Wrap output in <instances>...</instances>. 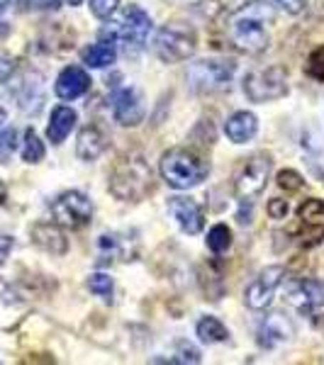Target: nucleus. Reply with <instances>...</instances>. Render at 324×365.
I'll use <instances>...</instances> for the list:
<instances>
[{
    "instance_id": "f257e3e1",
    "label": "nucleus",
    "mask_w": 324,
    "mask_h": 365,
    "mask_svg": "<svg viewBox=\"0 0 324 365\" xmlns=\"http://www.w3.org/2000/svg\"><path fill=\"white\" fill-rule=\"evenodd\" d=\"M275 20V8L263 0L241 5L227 17V39L244 54H261L268 46V25Z\"/></svg>"
},
{
    "instance_id": "f03ea898",
    "label": "nucleus",
    "mask_w": 324,
    "mask_h": 365,
    "mask_svg": "<svg viewBox=\"0 0 324 365\" xmlns=\"http://www.w3.org/2000/svg\"><path fill=\"white\" fill-rule=\"evenodd\" d=\"M154 190V175L149 163L139 154H127L117 158L110 170V192L125 202H139Z\"/></svg>"
},
{
    "instance_id": "7ed1b4c3",
    "label": "nucleus",
    "mask_w": 324,
    "mask_h": 365,
    "mask_svg": "<svg viewBox=\"0 0 324 365\" xmlns=\"http://www.w3.org/2000/svg\"><path fill=\"white\" fill-rule=\"evenodd\" d=\"M161 175L176 190H188V187L200 185L210 173V166L203 156L193 149H171L161 156Z\"/></svg>"
},
{
    "instance_id": "20e7f679",
    "label": "nucleus",
    "mask_w": 324,
    "mask_h": 365,
    "mask_svg": "<svg viewBox=\"0 0 324 365\" xmlns=\"http://www.w3.org/2000/svg\"><path fill=\"white\" fill-rule=\"evenodd\" d=\"M196 49H198L196 29L191 25H183V22H168V25H163L154 39L156 56L166 63L186 61V58L196 54Z\"/></svg>"
},
{
    "instance_id": "39448f33",
    "label": "nucleus",
    "mask_w": 324,
    "mask_h": 365,
    "mask_svg": "<svg viewBox=\"0 0 324 365\" xmlns=\"http://www.w3.org/2000/svg\"><path fill=\"white\" fill-rule=\"evenodd\" d=\"M234 63L225 58H200L188 68V83L196 93H217L225 91L234 76Z\"/></svg>"
},
{
    "instance_id": "423d86ee",
    "label": "nucleus",
    "mask_w": 324,
    "mask_h": 365,
    "mask_svg": "<svg viewBox=\"0 0 324 365\" xmlns=\"http://www.w3.org/2000/svg\"><path fill=\"white\" fill-rule=\"evenodd\" d=\"M288 93V76L283 66L256 68L246 73L244 78V96L251 103H270Z\"/></svg>"
},
{
    "instance_id": "0eeeda50",
    "label": "nucleus",
    "mask_w": 324,
    "mask_h": 365,
    "mask_svg": "<svg viewBox=\"0 0 324 365\" xmlns=\"http://www.w3.org/2000/svg\"><path fill=\"white\" fill-rule=\"evenodd\" d=\"M51 217H54V222L59 227L79 232V229L91 225L93 205L83 192L69 190V192H61V195L51 202Z\"/></svg>"
},
{
    "instance_id": "6e6552de",
    "label": "nucleus",
    "mask_w": 324,
    "mask_h": 365,
    "mask_svg": "<svg viewBox=\"0 0 324 365\" xmlns=\"http://www.w3.org/2000/svg\"><path fill=\"white\" fill-rule=\"evenodd\" d=\"M290 234L303 249H315L324 241V202L317 197L305 200L298 207V220Z\"/></svg>"
},
{
    "instance_id": "1a4fd4ad",
    "label": "nucleus",
    "mask_w": 324,
    "mask_h": 365,
    "mask_svg": "<svg viewBox=\"0 0 324 365\" xmlns=\"http://www.w3.org/2000/svg\"><path fill=\"white\" fill-rule=\"evenodd\" d=\"M270 175V156L254 154L241 163L239 173L234 175V195L239 200H249L261 195Z\"/></svg>"
},
{
    "instance_id": "9d476101",
    "label": "nucleus",
    "mask_w": 324,
    "mask_h": 365,
    "mask_svg": "<svg viewBox=\"0 0 324 365\" xmlns=\"http://www.w3.org/2000/svg\"><path fill=\"white\" fill-rule=\"evenodd\" d=\"M151 32V17L139 8V5H129L122 13L120 22L115 27L117 39L125 46L127 54H137L141 46L146 44V37Z\"/></svg>"
},
{
    "instance_id": "9b49d317",
    "label": "nucleus",
    "mask_w": 324,
    "mask_h": 365,
    "mask_svg": "<svg viewBox=\"0 0 324 365\" xmlns=\"http://www.w3.org/2000/svg\"><path fill=\"white\" fill-rule=\"evenodd\" d=\"M283 275H285V268L283 266H270L266 270L258 273V278L246 287L244 292V302L249 309H266L270 302H273V295L278 290V285L283 282Z\"/></svg>"
},
{
    "instance_id": "f8f14e48",
    "label": "nucleus",
    "mask_w": 324,
    "mask_h": 365,
    "mask_svg": "<svg viewBox=\"0 0 324 365\" xmlns=\"http://www.w3.org/2000/svg\"><path fill=\"white\" fill-rule=\"evenodd\" d=\"M285 297H288V302L300 312V314L310 317L312 312L320 309L324 304V282L312 280V278L293 280L290 285H288Z\"/></svg>"
},
{
    "instance_id": "ddd939ff",
    "label": "nucleus",
    "mask_w": 324,
    "mask_h": 365,
    "mask_svg": "<svg viewBox=\"0 0 324 365\" xmlns=\"http://www.w3.org/2000/svg\"><path fill=\"white\" fill-rule=\"evenodd\" d=\"M293 336H295V327H293V322L288 319L285 314H280V312L268 314L266 319L261 322V327H258V346H261V349H275V346H280V344H288Z\"/></svg>"
},
{
    "instance_id": "4468645a",
    "label": "nucleus",
    "mask_w": 324,
    "mask_h": 365,
    "mask_svg": "<svg viewBox=\"0 0 324 365\" xmlns=\"http://www.w3.org/2000/svg\"><path fill=\"white\" fill-rule=\"evenodd\" d=\"M113 115L117 125L122 127H137L144 120V105L134 88H122L113 96Z\"/></svg>"
},
{
    "instance_id": "2eb2a0df",
    "label": "nucleus",
    "mask_w": 324,
    "mask_h": 365,
    "mask_svg": "<svg viewBox=\"0 0 324 365\" xmlns=\"http://www.w3.org/2000/svg\"><path fill=\"white\" fill-rule=\"evenodd\" d=\"M168 212L186 234H200L205 225V212L193 197H171Z\"/></svg>"
},
{
    "instance_id": "dca6fc26",
    "label": "nucleus",
    "mask_w": 324,
    "mask_h": 365,
    "mask_svg": "<svg viewBox=\"0 0 324 365\" xmlns=\"http://www.w3.org/2000/svg\"><path fill=\"white\" fill-rule=\"evenodd\" d=\"M129 234H103L98 239V266H108V263H115V261H132L137 256V246L129 249Z\"/></svg>"
},
{
    "instance_id": "f3484780",
    "label": "nucleus",
    "mask_w": 324,
    "mask_h": 365,
    "mask_svg": "<svg viewBox=\"0 0 324 365\" xmlns=\"http://www.w3.org/2000/svg\"><path fill=\"white\" fill-rule=\"evenodd\" d=\"M88 88H91V76L79 66H66L59 73L54 91L61 100H76L83 96Z\"/></svg>"
},
{
    "instance_id": "a211bd4d",
    "label": "nucleus",
    "mask_w": 324,
    "mask_h": 365,
    "mask_svg": "<svg viewBox=\"0 0 324 365\" xmlns=\"http://www.w3.org/2000/svg\"><path fill=\"white\" fill-rule=\"evenodd\" d=\"M117 34L115 29H103L100 32V42L88 46L83 49V61L88 63L91 68H103V66H110V63L117 58V44H115Z\"/></svg>"
},
{
    "instance_id": "6ab92c4d",
    "label": "nucleus",
    "mask_w": 324,
    "mask_h": 365,
    "mask_svg": "<svg viewBox=\"0 0 324 365\" xmlns=\"http://www.w3.org/2000/svg\"><path fill=\"white\" fill-rule=\"evenodd\" d=\"M105 149H108V134L98 125H88L81 129L79 144H76V154L81 161H96Z\"/></svg>"
},
{
    "instance_id": "aec40b11",
    "label": "nucleus",
    "mask_w": 324,
    "mask_h": 365,
    "mask_svg": "<svg viewBox=\"0 0 324 365\" xmlns=\"http://www.w3.org/2000/svg\"><path fill=\"white\" fill-rule=\"evenodd\" d=\"M32 241L39 249H44L46 253H54V256H64L69 249V241L61 234V229L56 225H44V222L32 227Z\"/></svg>"
},
{
    "instance_id": "412c9836",
    "label": "nucleus",
    "mask_w": 324,
    "mask_h": 365,
    "mask_svg": "<svg viewBox=\"0 0 324 365\" xmlns=\"http://www.w3.org/2000/svg\"><path fill=\"white\" fill-rule=\"evenodd\" d=\"M225 132H227V137L234 141V144H246V141L254 139L256 132H258L256 115L246 113V110H241V113H234L227 120Z\"/></svg>"
},
{
    "instance_id": "4be33fe9",
    "label": "nucleus",
    "mask_w": 324,
    "mask_h": 365,
    "mask_svg": "<svg viewBox=\"0 0 324 365\" xmlns=\"http://www.w3.org/2000/svg\"><path fill=\"white\" fill-rule=\"evenodd\" d=\"M76 113L71 108H56L54 113H51V122L49 127H46V137H49L51 144H61L64 139L71 134V129L76 127Z\"/></svg>"
},
{
    "instance_id": "5701e85b",
    "label": "nucleus",
    "mask_w": 324,
    "mask_h": 365,
    "mask_svg": "<svg viewBox=\"0 0 324 365\" xmlns=\"http://www.w3.org/2000/svg\"><path fill=\"white\" fill-rule=\"evenodd\" d=\"M196 331L203 344H220V341H227L229 336L227 327L220 319H215V317H203V319L198 322Z\"/></svg>"
},
{
    "instance_id": "b1692460",
    "label": "nucleus",
    "mask_w": 324,
    "mask_h": 365,
    "mask_svg": "<svg viewBox=\"0 0 324 365\" xmlns=\"http://www.w3.org/2000/svg\"><path fill=\"white\" fill-rule=\"evenodd\" d=\"M22 158H25L27 163H39L44 158V144L39 141V137H37V132H34V129H27V132H25Z\"/></svg>"
},
{
    "instance_id": "393cba45",
    "label": "nucleus",
    "mask_w": 324,
    "mask_h": 365,
    "mask_svg": "<svg viewBox=\"0 0 324 365\" xmlns=\"http://www.w3.org/2000/svg\"><path fill=\"white\" fill-rule=\"evenodd\" d=\"M232 246V232L225 225H215L208 234V249L212 253H222Z\"/></svg>"
},
{
    "instance_id": "a878e982",
    "label": "nucleus",
    "mask_w": 324,
    "mask_h": 365,
    "mask_svg": "<svg viewBox=\"0 0 324 365\" xmlns=\"http://www.w3.org/2000/svg\"><path fill=\"white\" fill-rule=\"evenodd\" d=\"M88 290L93 292V295L103 297V299H110L113 297V278L105 273H96L88 278Z\"/></svg>"
},
{
    "instance_id": "bb28decb",
    "label": "nucleus",
    "mask_w": 324,
    "mask_h": 365,
    "mask_svg": "<svg viewBox=\"0 0 324 365\" xmlns=\"http://www.w3.org/2000/svg\"><path fill=\"white\" fill-rule=\"evenodd\" d=\"M305 73L310 76V78L320 81V83H324V46H320V49H315L308 58V66H305Z\"/></svg>"
},
{
    "instance_id": "cd10ccee",
    "label": "nucleus",
    "mask_w": 324,
    "mask_h": 365,
    "mask_svg": "<svg viewBox=\"0 0 324 365\" xmlns=\"http://www.w3.org/2000/svg\"><path fill=\"white\" fill-rule=\"evenodd\" d=\"M305 185L303 175L298 173V170H280L278 173V187L285 192H298L300 187Z\"/></svg>"
},
{
    "instance_id": "c85d7f7f",
    "label": "nucleus",
    "mask_w": 324,
    "mask_h": 365,
    "mask_svg": "<svg viewBox=\"0 0 324 365\" xmlns=\"http://www.w3.org/2000/svg\"><path fill=\"white\" fill-rule=\"evenodd\" d=\"M117 5H120V0H91V10L98 20H110L115 15Z\"/></svg>"
},
{
    "instance_id": "c756f323",
    "label": "nucleus",
    "mask_w": 324,
    "mask_h": 365,
    "mask_svg": "<svg viewBox=\"0 0 324 365\" xmlns=\"http://www.w3.org/2000/svg\"><path fill=\"white\" fill-rule=\"evenodd\" d=\"M15 141H17V134L15 129H5L3 134H0V161H8L10 154L15 151Z\"/></svg>"
},
{
    "instance_id": "7c9ffc66",
    "label": "nucleus",
    "mask_w": 324,
    "mask_h": 365,
    "mask_svg": "<svg viewBox=\"0 0 324 365\" xmlns=\"http://www.w3.org/2000/svg\"><path fill=\"white\" fill-rule=\"evenodd\" d=\"M171 363H200V353L186 341H178V358H173Z\"/></svg>"
},
{
    "instance_id": "2f4dec72",
    "label": "nucleus",
    "mask_w": 324,
    "mask_h": 365,
    "mask_svg": "<svg viewBox=\"0 0 324 365\" xmlns=\"http://www.w3.org/2000/svg\"><path fill=\"white\" fill-rule=\"evenodd\" d=\"M268 215H270V220H285V217H288V202H285V200H280V197H273L268 202Z\"/></svg>"
},
{
    "instance_id": "473e14b6",
    "label": "nucleus",
    "mask_w": 324,
    "mask_h": 365,
    "mask_svg": "<svg viewBox=\"0 0 324 365\" xmlns=\"http://www.w3.org/2000/svg\"><path fill=\"white\" fill-rule=\"evenodd\" d=\"M13 73H15V61L0 54V83H8Z\"/></svg>"
},
{
    "instance_id": "72a5a7b5",
    "label": "nucleus",
    "mask_w": 324,
    "mask_h": 365,
    "mask_svg": "<svg viewBox=\"0 0 324 365\" xmlns=\"http://www.w3.org/2000/svg\"><path fill=\"white\" fill-rule=\"evenodd\" d=\"M275 3H278L285 13L298 15V13H303V10H305V3H308V0H275Z\"/></svg>"
},
{
    "instance_id": "f704fd0d",
    "label": "nucleus",
    "mask_w": 324,
    "mask_h": 365,
    "mask_svg": "<svg viewBox=\"0 0 324 365\" xmlns=\"http://www.w3.org/2000/svg\"><path fill=\"white\" fill-rule=\"evenodd\" d=\"M59 0H22L25 8H32V10H44V8H56Z\"/></svg>"
},
{
    "instance_id": "c9c22d12",
    "label": "nucleus",
    "mask_w": 324,
    "mask_h": 365,
    "mask_svg": "<svg viewBox=\"0 0 324 365\" xmlns=\"http://www.w3.org/2000/svg\"><path fill=\"white\" fill-rule=\"evenodd\" d=\"M10 249H13V237H0V263L8 258Z\"/></svg>"
},
{
    "instance_id": "e433bc0d",
    "label": "nucleus",
    "mask_w": 324,
    "mask_h": 365,
    "mask_svg": "<svg viewBox=\"0 0 324 365\" xmlns=\"http://www.w3.org/2000/svg\"><path fill=\"white\" fill-rule=\"evenodd\" d=\"M13 3V0H0V15L5 13V10H8V5Z\"/></svg>"
},
{
    "instance_id": "4c0bfd02",
    "label": "nucleus",
    "mask_w": 324,
    "mask_h": 365,
    "mask_svg": "<svg viewBox=\"0 0 324 365\" xmlns=\"http://www.w3.org/2000/svg\"><path fill=\"white\" fill-rule=\"evenodd\" d=\"M0 202H5V185L0 182Z\"/></svg>"
},
{
    "instance_id": "58836bf2",
    "label": "nucleus",
    "mask_w": 324,
    "mask_h": 365,
    "mask_svg": "<svg viewBox=\"0 0 324 365\" xmlns=\"http://www.w3.org/2000/svg\"><path fill=\"white\" fill-rule=\"evenodd\" d=\"M5 125V110H0V129H3Z\"/></svg>"
},
{
    "instance_id": "ea45409f",
    "label": "nucleus",
    "mask_w": 324,
    "mask_h": 365,
    "mask_svg": "<svg viewBox=\"0 0 324 365\" xmlns=\"http://www.w3.org/2000/svg\"><path fill=\"white\" fill-rule=\"evenodd\" d=\"M3 34H8V25H0V37H3Z\"/></svg>"
},
{
    "instance_id": "a19ab883",
    "label": "nucleus",
    "mask_w": 324,
    "mask_h": 365,
    "mask_svg": "<svg viewBox=\"0 0 324 365\" xmlns=\"http://www.w3.org/2000/svg\"><path fill=\"white\" fill-rule=\"evenodd\" d=\"M83 0H66V5H81Z\"/></svg>"
}]
</instances>
